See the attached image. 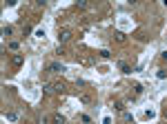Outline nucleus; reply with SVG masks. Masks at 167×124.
<instances>
[{
    "mask_svg": "<svg viewBox=\"0 0 167 124\" xmlns=\"http://www.w3.org/2000/svg\"><path fill=\"white\" fill-rule=\"evenodd\" d=\"M132 20H129V18L127 16H120L118 18V29H120V31H129V29H132Z\"/></svg>",
    "mask_w": 167,
    "mask_h": 124,
    "instance_id": "obj_1",
    "label": "nucleus"
},
{
    "mask_svg": "<svg viewBox=\"0 0 167 124\" xmlns=\"http://www.w3.org/2000/svg\"><path fill=\"white\" fill-rule=\"evenodd\" d=\"M141 117H143V122H151V120L156 117V111H154V109H145Z\"/></svg>",
    "mask_w": 167,
    "mask_h": 124,
    "instance_id": "obj_2",
    "label": "nucleus"
},
{
    "mask_svg": "<svg viewBox=\"0 0 167 124\" xmlns=\"http://www.w3.org/2000/svg\"><path fill=\"white\" fill-rule=\"evenodd\" d=\"M49 71H56V73H62V71H65V64H60V62H54V64L49 66Z\"/></svg>",
    "mask_w": 167,
    "mask_h": 124,
    "instance_id": "obj_3",
    "label": "nucleus"
},
{
    "mask_svg": "<svg viewBox=\"0 0 167 124\" xmlns=\"http://www.w3.org/2000/svg\"><path fill=\"white\" fill-rule=\"evenodd\" d=\"M120 71H123L125 75H129V73H132V69H129V64H125V62H120Z\"/></svg>",
    "mask_w": 167,
    "mask_h": 124,
    "instance_id": "obj_4",
    "label": "nucleus"
},
{
    "mask_svg": "<svg viewBox=\"0 0 167 124\" xmlns=\"http://www.w3.org/2000/svg\"><path fill=\"white\" fill-rule=\"evenodd\" d=\"M156 78H158V80H165V78H167V71H165V69H158V71H156Z\"/></svg>",
    "mask_w": 167,
    "mask_h": 124,
    "instance_id": "obj_5",
    "label": "nucleus"
},
{
    "mask_svg": "<svg viewBox=\"0 0 167 124\" xmlns=\"http://www.w3.org/2000/svg\"><path fill=\"white\" fill-rule=\"evenodd\" d=\"M103 124H114V117L109 115V113H105L103 115Z\"/></svg>",
    "mask_w": 167,
    "mask_h": 124,
    "instance_id": "obj_6",
    "label": "nucleus"
},
{
    "mask_svg": "<svg viewBox=\"0 0 167 124\" xmlns=\"http://www.w3.org/2000/svg\"><path fill=\"white\" fill-rule=\"evenodd\" d=\"M33 36H36V38H45V36H47V31H45V29H36V33H33Z\"/></svg>",
    "mask_w": 167,
    "mask_h": 124,
    "instance_id": "obj_7",
    "label": "nucleus"
},
{
    "mask_svg": "<svg viewBox=\"0 0 167 124\" xmlns=\"http://www.w3.org/2000/svg\"><path fill=\"white\" fill-rule=\"evenodd\" d=\"M69 36H71L69 31H62V33L58 36V40H60V42H65V40H69Z\"/></svg>",
    "mask_w": 167,
    "mask_h": 124,
    "instance_id": "obj_8",
    "label": "nucleus"
},
{
    "mask_svg": "<svg viewBox=\"0 0 167 124\" xmlns=\"http://www.w3.org/2000/svg\"><path fill=\"white\" fill-rule=\"evenodd\" d=\"M54 124H65V115H56L54 117Z\"/></svg>",
    "mask_w": 167,
    "mask_h": 124,
    "instance_id": "obj_9",
    "label": "nucleus"
},
{
    "mask_svg": "<svg viewBox=\"0 0 167 124\" xmlns=\"http://www.w3.org/2000/svg\"><path fill=\"white\" fill-rule=\"evenodd\" d=\"M54 91H65V84H62V82H56V84H54Z\"/></svg>",
    "mask_w": 167,
    "mask_h": 124,
    "instance_id": "obj_10",
    "label": "nucleus"
},
{
    "mask_svg": "<svg viewBox=\"0 0 167 124\" xmlns=\"http://www.w3.org/2000/svg\"><path fill=\"white\" fill-rule=\"evenodd\" d=\"M14 64H16V66L22 64V56H14Z\"/></svg>",
    "mask_w": 167,
    "mask_h": 124,
    "instance_id": "obj_11",
    "label": "nucleus"
},
{
    "mask_svg": "<svg viewBox=\"0 0 167 124\" xmlns=\"http://www.w3.org/2000/svg\"><path fill=\"white\" fill-rule=\"evenodd\" d=\"M109 56H111V53H109L107 49H103V51H100V58H105V60H109Z\"/></svg>",
    "mask_w": 167,
    "mask_h": 124,
    "instance_id": "obj_12",
    "label": "nucleus"
},
{
    "mask_svg": "<svg viewBox=\"0 0 167 124\" xmlns=\"http://www.w3.org/2000/svg\"><path fill=\"white\" fill-rule=\"evenodd\" d=\"M80 102H83V104H89V102H92V98H89V95H80Z\"/></svg>",
    "mask_w": 167,
    "mask_h": 124,
    "instance_id": "obj_13",
    "label": "nucleus"
},
{
    "mask_svg": "<svg viewBox=\"0 0 167 124\" xmlns=\"http://www.w3.org/2000/svg\"><path fill=\"white\" fill-rule=\"evenodd\" d=\"M2 36H11V27H2Z\"/></svg>",
    "mask_w": 167,
    "mask_h": 124,
    "instance_id": "obj_14",
    "label": "nucleus"
},
{
    "mask_svg": "<svg viewBox=\"0 0 167 124\" xmlns=\"http://www.w3.org/2000/svg\"><path fill=\"white\" fill-rule=\"evenodd\" d=\"M165 40H167V31H165Z\"/></svg>",
    "mask_w": 167,
    "mask_h": 124,
    "instance_id": "obj_15",
    "label": "nucleus"
},
{
    "mask_svg": "<svg viewBox=\"0 0 167 124\" xmlns=\"http://www.w3.org/2000/svg\"><path fill=\"white\" fill-rule=\"evenodd\" d=\"M165 117H167V111H165Z\"/></svg>",
    "mask_w": 167,
    "mask_h": 124,
    "instance_id": "obj_16",
    "label": "nucleus"
}]
</instances>
